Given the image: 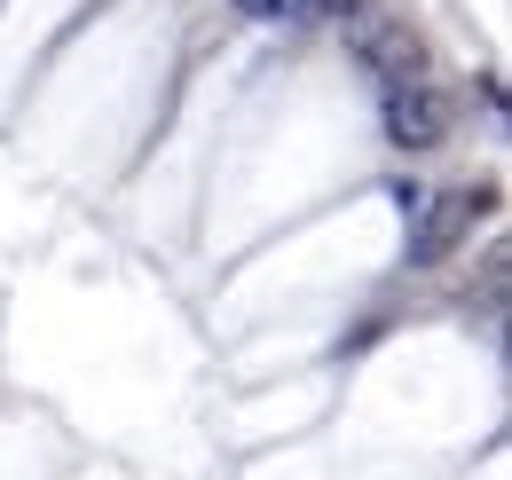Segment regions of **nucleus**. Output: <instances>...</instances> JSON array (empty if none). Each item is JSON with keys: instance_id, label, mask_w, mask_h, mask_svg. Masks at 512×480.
I'll list each match as a JSON object with an SVG mask.
<instances>
[{"instance_id": "nucleus-3", "label": "nucleus", "mask_w": 512, "mask_h": 480, "mask_svg": "<svg viewBox=\"0 0 512 480\" xmlns=\"http://www.w3.org/2000/svg\"><path fill=\"white\" fill-rule=\"evenodd\" d=\"M379 119H386V142L394 150H434L449 134V95L434 79H410V87H386L379 95Z\"/></svg>"}, {"instance_id": "nucleus-4", "label": "nucleus", "mask_w": 512, "mask_h": 480, "mask_svg": "<svg viewBox=\"0 0 512 480\" xmlns=\"http://www.w3.org/2000/svg\"><path fill=\"white\" fill-rule=\"evenodd\" d=\"M237 16H253V24H300V0H237Z\"/></svg>"}, {"instance_id": "nucleus-2", "label": "nucleus", "mask_w": 512, "mask_h": 480, "mask_svg": "<svg viewBox=\"0 0 512 480\" xmlns=\"http://www.w3.org/2000/svg\"><path fill=\"white\" fill-rule=\"evenodd\" d=\"M481 205H489V189H442V197H418V205H410V260H418V268H442L449 252L465 244V229H473Z\"/></svg>"}, {"instance_id": "nucleus-5", "label": "nucleus", "mask_w": 512, "mask_h": 480, "mask_svg": "<svg viewBox=\"0 0 512 480\" xmlns=\"http://www.w3.org/2000/svg\"><path fill=\"white\" fill-rule=\"evenodd\" d=\"M355 8H363V0H300V16H339V24H347Z\"/></svg>"}, {"instance_id": "nucleus-1", "label": "nucleus", "mask_w": 512, "mask_h": 480, "mask_svg": "<svg viewBox=\"0 0 512 480\" xmlns=\"http://www.w3.org/2000/svg\"><path fill=\"white\" fill-rule=\"evenodd\" d=\"M347 56L379 79V95L426 79V40L410 32V16H386V8H355L347 16Z\"/></svg>"}]
</instances>
